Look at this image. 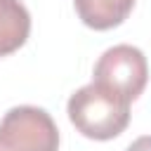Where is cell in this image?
Returning <instances> with one entry per match:
<instances>
[{
  "mask_svg": "<svg viewBox=\"0 0 151 151\" xmlns=\"http://www.w3.org/2000/svg\"><path fill=\"white\" fill-rule=\"evenodd\" d=\"M66 111L76 130L83 137L97 142L118 137L130 123V99L99 83L76 90L66 104Z\"/></svg>",
  "mask_w": 151,
  "mask_h": 151,
  "instance_id": "6da1fadb",
  "label": "cell"
},
{
  "mask_svg": "<svg viewBox=\"0 0 151 151\" xmlns=\"http://www.w3.org/2000/svg\"><path fill=\"white\" fill-rule=\"evenodd\" d=\"M0 151H59V130L40 106H14L0 120Z\"/></svg>",
  "mask_w": 151,
  "mask_h": 151,
  "instance_id": "7a4b0ae2",
  "label": "cell"
},
{
  "mask_svg": "<svg viewBox=\"0 0 151 151\" xmlns=\"http://www.w3.org/2000/svg\"><path fill=\"white\" fill-rule=\"evenodd\" d=\"M92 76H94L92 83L111 87L113 92L134 101L146 87V78H149L146 57L139 47L113 45L99 57V61L94 64Z\"/></svg>",
  "mask_w": 151,
  "mask_h": 151,
  "instance_id": "3957f363",
  "label": "cell"
},
{
  "mask_svg": "<svg viewBox=\"0 0 151 151\" xmlns=\"http://www.w3.org/2000/svg\"><path fill=\"white\" fill-rule=\"evenodd\" d=\"M31 33V14L21 0H0V57L17 52Z\"/></svg>",
  "mask_w": 151,
  "mask_h": 151,
  "instance_id": "277c9868",
  "label": "cell"
},
{
  "mask_svg": "<svg viewBox=\"0 0 151 151\" xmlns=\"http://www.w3.org/2000/svg\"><path fill=\"white\" fill-rule=\"evenodd\" d=\"M78 19L94 28V31H109L120 26L127 14L134 7V0H73Z\"/></svg>",
  "mask_w": 151,
  "mask_h": 151,
  "instance_id": "5b68a950",
  "label": "cell"
},
{
  "mask_svg": "<svg viewBox=\"0 0 151 151\" xmlns=\"http://www.w3.org/2000/svg\"><path fill=\"white\" fill-rule=\"evenodd\" d=\"M125 151H151V134H144V137L134 139Z\"/></svg>",
  "mask_w": 151,
  "mask_h": 151,
  "instance_id": "8992f818",
  "label": "cell"
}]
</instances>
